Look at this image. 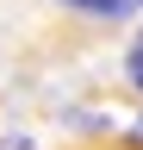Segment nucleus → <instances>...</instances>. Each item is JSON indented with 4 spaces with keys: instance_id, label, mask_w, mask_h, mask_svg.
Segmentation results:
<instances>
[{
    "instance_id": "nucleus-1",
    "label": "nucleus",
    "mask_w": 143,
    "mask_h": 150,
    "mask_svg": "<svg viewBox=\"0 0 143 150\" xmlns=\"http://www.w3.org/2000/svg\"><path fill=\"white\" fill-rule=\"evenodd\" d=\"M68 6H81V13H100V19H124V6H131V0H68Z\"/></svg>"
},
{
    "instance_id": "nucleus-2",
    "label": "nucleus",
    "mask_w": 143,
    "mask_h": 150,
    "mask_svg": "<svg viewBox=\"0 0 143 150\" xmlns=\"http://www.w3.org/2000/svg\"><path fill=\"white\" fill-rule=\"evenodd\" d=\"M124 69H131V81H137V88H143V31H137V38H131V56H124Z\"/></svg>"
}]
</instances>
